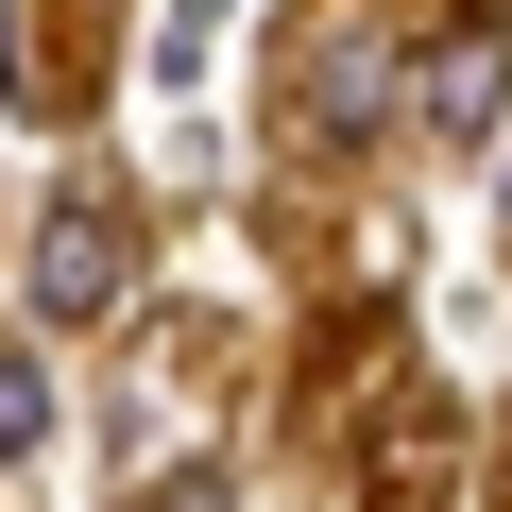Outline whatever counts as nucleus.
<instances>
[{
	"label": "nucleus",
	"instance_id": "obj_1",
	"mask_svg": "<svg viewBox=\"0 0 512 512\" xmlns=\"http://www.w3.org/2000/svg\"><path fill=\"white\" fill-rule=\"evenodd\" d=\"M120 291H137L120 205H103V188H52V222H35V325H103Z\"/></svg>",
	"mask_w": 512,
	"mask_h": 512
},
{
	"label": "nucleus",
	"instance_id": "obj_2",
	"mask_svg": "<svg viewBox=\"0 0 512 512\" xmlns=\"http://www.w3.org/2000/svg\"><path fill=\"white\" fill-rule=\"evenodd\" d=\"M291 120H308V137H393V120H410V52H393V35H325L308 86H291Z\"/></svg>",
	"mask_w": 512,
	"mask_h": 512
},
{
	"label": "nucleus",
	"instance_id": "obj_3",
	"mask_svg": "<svg viewBox=\"0 0 512 512\" xmlns=\"http://www.w3.org/2000/svg\"><path fill=\"white\" fill-rule=\"evenodd\" d=\"M410 120L478 154V137L512 120V35H427V52H410Z\"/></svg>",
	"mask_w": 512,
	"mask_h": 512
},
{
	"label": "nucleus",
	"instance_id": "obj_4",
	"mask_svg": "<svg viewBox=\"0 0 512 512\" xmlns=\"http://www.w3.org/2000/svg\"><path fill=\"white\" fill-rule=\"evenodd\" d=\"M52 444V376H35V342H0V461H35Z\"/></svg>",
	"mask_w": 512,
	"mask_h": 512
},
{
	"label": "nucleus",
	"instance_id": "obj_5",
	"mask_svg": "<svg viewBox=\"0 0 512 512\" xmlns=\"http://www.w3.org/2000/svg\"><path fill=\"white\" fill-rule=\"evenodd\" d=\"M154 512H222V478H171V495H154Z\"/></svg>",
	"mask_w": 512,
	"mask_h": 512
}]
</instances>
